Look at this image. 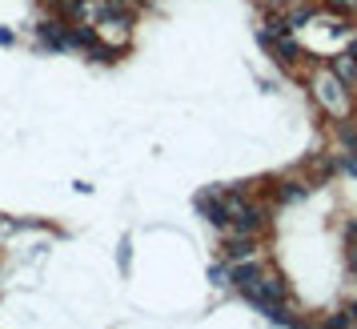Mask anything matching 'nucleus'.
<instances>
[{
    "instance_id": "f257e3e1",
    "label": "nucleus",
    "mask_w": 357,
    "mask_h": 329,
    "mask_svg": "<svg viewBox=\"0 0 357 329\" xmlns=\"http://www.w3.org/2000/svg\"><path fill=\"white\" fill-rule=\"evenodd\" d=\"M245 293H249V301H253L261 313H269V317L285 321V326L293 321L289 313H285V285H281V277H273V273H257V277L245 285Z\"/></svg>"
},
{
    "instance_id": "f03ea898",
    "label": "nucleus",
    "mask_w": 357,
    "mask_h": 329,
    "mask_svg": "<svg viewBox=\"0 0 357 329\" xmlns=\"http://www.w3.org/2000/svg\"><path fill=\"white\" fill-rule=\"evenodd\" d=\"M313 97H317V105L329 116H337V121L349 116V89H345V81L337 72H317L313 77Z\"/></svg>"
},
{
    "instance_id": "7ed1b4c3",
    "label": "nucleus",
    "mask_w": 357,
    "mask_h": 329,
    "mask_svg": "<svg viewBox=\"0 0 357 329\" xmlns=\"http://www.w3.org/2000/svg\"><path fill=\"white\" fill-rule=\"evenodd\" d=\"M257 273H261V265H257V261H241V257H237V261L229 265V281H233L237 289H245V285L257 277Z\"/></svg>"
},
{
    "instance_id": "20e7f679",
    "label": "nucleus",
    "mask_w": 357,
    "mask_h": 329,
    "mask_svg": "<svg viewBox=\"0 0 357 329\" xmlns=\"http://www.w3.org/2000/svg\"><path fill=\"white\" fill-rule=\"evenodd\" d=\"M333 72H337L345 84H357V56L354 52H345V56H337V65H333Z\"/></svg>"
},
{
    "instance_id": "39448f33",
    "label": "nucleus",
    "mask_w": 357,
    "mask_h": 329,
    "mask_svg": "<svg viewBox=\"0 0 357 329\" xmlns=\"http://www.w3.org/2000/svg\"><path fill=\"white\" fill-rule=\"evenodd\" d=\"M281 197H285V201H301V197H305V189H301V185H285V189H281Z\"/></svg>"
},
{
    "instance_id": "423d86ee",
    "label": "nucleus",
    "mask_w": 357,
    "mask_h": 329,
    "mask_svg": "<svg viewBox=\"0 0 357 329\" xmlns=\"http://www.w3.org/2000/svg\"><path fill=\"white\" fill-rule=\"evenodd\" d=\"M337 13H357V0H329Z\"/></svg>"
},
{
    "instance_id": "0eeeda50",
    "label": "nucleus",
    "mask_w": 357,
    "mask_h": 329,
    "mask_svg": "<svg viewBox=\"0 0 357 329\" xmlns=\"http://www.w3.org/2000/svg\"><path fill=\"white\" fill-rule=\"evenodd\" d=\"M56 4H61V8H65V13H81V8H84L81 0H56Z\"/></svg>"
},
{
    "instance_id": "6e6552de",
    "label": "nucleus",
    "mask_w": 357,
    "mask_h": 329,
    "mask_svg": "<svg viewBox=\"0 0 357 329\" xmlns=\"http://www.w3.org/2000/svg\"><path fill=\"white\" fill-rule=\"evenodd\" d=\"M349 269H357V245L349 249Z\"/></svg>"
},
{
    "instance_id": "1a4fd4ad",
    "label": "nucleus",
    "mask_w": 357,
    "mask_h": 329,
    "mask_svg": "<svg viewBox=\"0 0 357 329\" xmlns=\"http://www.w3.org/2000/svg\"><path fill=\"white\" fill-rule=\"evenodd\" d=\"M349 52H354V56H357V36H354V45H349Z\"/></svg>"
}]
</instances>
